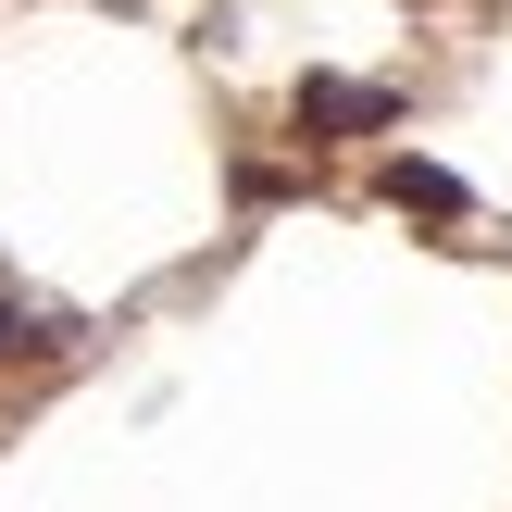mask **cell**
<instances>
[{
    "mask_svg": "<svg viewBox=\"0 0 512 512\" xmlns=\"http://www.w3.org/2000/svg\"><path fill=\"white\" fill-rule=\"evenodd\" d=\"M400 100L388 88H350V75H300V125H338V138H375Z\"/></svg>",
    "mask_w": 512,
    "mask_h": 512,
    "instance_id": "1",
    "label": "cell"
},
{
    "mask_svg": "<svg viewBox=\"0 0 512 512\" xmlns=\"http://www.w3.org/2000/svg\"><path fill=\"white\" fill-rule=\"evenodd\" d=\"M0 350H13V313H0Z\"/></svg>",
    "mask_w": 512,
    "mask_h": 512,
    "instance_id": "3",
    "label": "cell"
},
{
    "mask_svg": "<svg viewBox=\"0 0 512 512\" xmlns=\"http://www.w3.org/2000/svg\"><path fill=\"white\" fill-rule=\"evenodd\" d=\"M388 200H400V213H463V175H438V163L400 150V163H388Z\"/></svg>",
    "mask_w": 512,
    "mask_h": 512,
    "instance_id": "2",
    "label": "cell"
}]
</instances>
